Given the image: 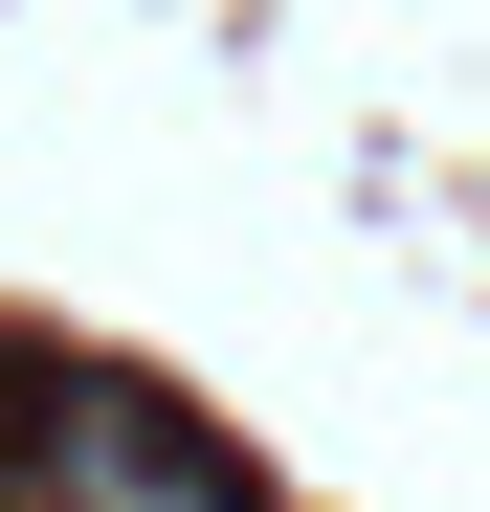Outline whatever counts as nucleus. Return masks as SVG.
<instances>
[{"mask_svg": "<svg viewBox=\"0 0 490 512\" xmlns=\"http://www.w3.org/2000/svg\"><path fill=\"white\" fill-rule=\"evenodd\" d=\"M23 512H223V468H201L156 401H112V379H90V401L23 446Z\"/></svg>", "mask_w": 490, "mask_h": 512, "instance_id": "1", "label": "nucleus"}]
</instances>
